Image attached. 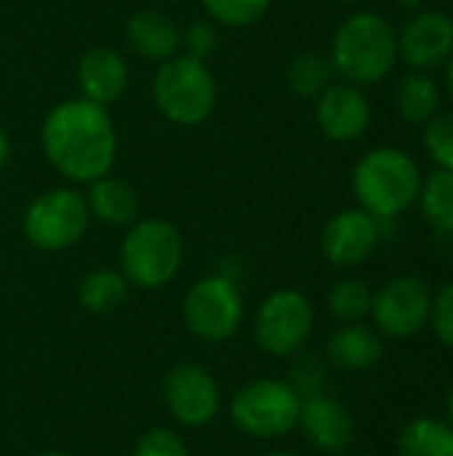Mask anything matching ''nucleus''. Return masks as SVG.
Wrapping results in <instances>:
<instances>
[{"mask_svg":"<svg viewBox=\"0 0 453 456\" xmlns=\"http://www.w3.org/2000/svg\"><path fill=\"white\" fill-rule=\"evenodd\" d=\"M40 147L51 168L75 184L112 174L117 160V134L107 107L83 96L51 107L40 126Z\"/></svg>","mask_w":453,"mask_h":456,"instance_id":"obj_1","label":"nucleus"},{"mask_svg":"<svg viewBox=\"0 0 453 456\" xmlns=\"http://www.w3.org/2000/svg\"><path fill=\"white\" fill-rule=\"evenodd\" d=\"M328 59L344 83L374 86L384 80L398 61V32L382 13H352L339 24Z\"/></svg>","mask_w":453,"mask_h":456,"instance_id":"obj_2","label":"nucleus"},{"mask_svg":"<svg viewBox=\"0 0 453 456\" xmlns=\"http://www.w3.org/2000/svg\"><path fill=\"white\" fill-rule=\"evenodd\" d=\"M422 190L419 163L398 147L366 152L352 171V192L374 219H395L411 208Z\"/></svg>","mask_w":453,"mask_h":456,"instance_id":"obj_3","label":"nucleus"},{"mask_svg":"<svg viewBox=\"0 0 453 456\" xmlns=\"http://www.w3.org/2000/svg\"><path fill=\"white\" fill-rule=\"evenodd\" d=\"M184 262L182 232L160 216L136 219L120 243V273L133 289L158 291L168 286Z\"/></svg>","mask_w":453,"mask_h":456,"instance_id":"obj_4","label":"nucleus"},{"mask_svg":"<svg viewBox=\"0 0 453 456\" xmlns=\"http://www.w3.org/2000/svg\"><path fill=\"white\" fill-rule=\"evenodd\" d=\"M216 77L208 61L176 53L158 64L152 77V102L160 115L182 128L200 126L216 110Z\"/></svg>","mask_w":453,"mask_h":456,"instance_id":"obj_5","label":"nucleus"},{"mask_svg":"<svg viewBox=\"0 0 453 456\" xmlns=\"http://www.w3.org/2000/svg\"><path fill=\"white\" fill-rule=\"evenodd\" d=\"M302 395L283 379H251L230 398V422L248 438H283L299 428Z\"/></svg>","mask_w":453,"mask_h":456,"instance_id":"obj_6","label":"nucleus"},{"mask_svg":"<svg viewBox=\"0 0 453 456\" xmlns=\"http://www.w3.org/2000/svg\"><path fill=\"white\" fill-rule=\"evenodd\" d=\"M91 214L85 195L75 187H53L29 200L21 216V232L37 251H67L83 240Z\"/></svg>","mask_w":453,"mask_h":456,"instance_id":"obj_7","label":"nucleus"},{"mask_svg":"<svg viewBox=\"0 0 453 456\" xmlns=\"http://www.w3.org/2000/svg\"><path fill=\"white\" fill-rule=\"evenodd\" d=\"M243 315V294L238 283L222 273L195 281L182 299V318L187 331L211 345L232 339L240 331Z\"/></svg>","mask_w":453,"mask_h":456,"instance_id":"obj_8","label":"nucleus"},{"mask_svg":"<svg viewBox=\"0 0 453 456\" xmlns=\"http://www.w3.org/2000/svg\"><path fill=\"white\" fill-rule=\"evenodd\" d=\"M315 313L310 299L296 289L267 294L254 313V342L272 358L299 355L312 337Z\"/></svg>","mask_w":453,"mask_h":456,"instance_id":"obj_9","label":"nucleus"},{"mask_svg":"<svg viewBox=\"0 0 453 456\" xmlns=\"http://www.w3.org/2000/svg\"><path fill=\"white\" fill-rule=\"evenodd\" d=\"M163 403L176 425L206 428L222 409V387L200 363H179L163 379Z\"/></svg>","mask_w":453,"mask_h":456,"instance_id":"obj_10","label":"nucleus"},{"mask_svg":"<svg viewBox=\"0 0 453 456\" xmlns=\"http://www.w3.org/2000/svg\"><path fill=\"white\" fill-rule=\"evenodd\" d=\"M433 310V294L425 281L400 275L387 281L371 302L376 329L390 339H409L425 329Z\"/></svg>","mask_w":453,"mask_h":456,"instance_id":"obj_11","label":"nucleus"},{"mask_svg":"<svg viewBox=\"0 0 453 456\" xmlns=\"http://www.w3.org/2000/svg\"><path fill=\"white\" fill-rule=\"evenodd\" d=\"M379 219H374L363 208H347L328 219L320 235L323 256L342 270L363 265L379 246Z\"/></svg>","mask_w":453,"mask_h":456,"instance_id":"obj_12","label":"nucleus"},{"mask_svg":"<svg viewBox=\"0 0 453 456\" xmlns=\"http://www.w3.org/2000/svg\"><path fill=\"white\" fill-rule=\"evenodd\" d=\"M318 128L334 142H355L371 123V102L360 86L331 83L315 102Z\"/></svg>","mask_w":453,"mask_h":456,"instance_id":"obj_13","label":"nucleus"},{"mask_svg":"<svg viewBox=\"0 0 453 456\" xmlns=\"http://www.w3.org/2000/svg\"><path fill=\"white\" fill-rule=\"evenodd\" d=\"M398 53L411 69H433L453 53V19L443 11L414 13L398 35Z\"/></svg>","mask_w":453,"mask_h":456,"instance_id":"obj_14","label":"nucleus"},{"mask_svg":"<svg viewBox=\"0 0 453 456\" xmlns=\"http://www.w3.org/2000/svg\"><path fill=\"white\" fill-rule=\"evenodd\" d=\"M299 428L310 446L323 454H344L355 441V422L350 409L328 395H312L302 401Z\"/></svg>","mask_w":453,"mask_h":456,"instance_id":"obj_15","label":"nucleus"},{"mask_svg":"<svg viewBox=\"0 0 453 456\" xmlns=\"http://www.w3.org/2000/svg\"><path fill=\"white\" fill-rule=\"evenodd\" d=\"M128 61L120 51L107 48V45H96L91 51H85L77 61V88L80 96L109 107L115 104L125 88H128Z\"/></svg>","mask_w":453,"mask_h":456,"instance_id":"obj_16","label":"nucleus"},{"mask_svg":"<svg viewBox=\"0 0 453 456\" xmlns=\"http://www.w3.org/2000/svg\"><path fill=\"white\" fill-rule=\"evenodd\" d=\"M382 358V337L363 323H344L326 342V361L342 374H360Z\"/></svg>","mask_w":453,"mask_h":456,"instance_id":"obj_17","label":"nucleus"},{"mask_svg":"<svg viewBox=\"0 0 453 456\" xmlns=\"http://www.w3.org/2000/svg\"><path fill=\"white\" fill-rule=\"evenodd\" d=\"M123 35L131 51L147 61L160 64L179 53V27L160 11H136L133 16H128Z\"/></svg>","mask_w":453,"mask_h":456,"instance_id":"obj_18","label":"nucleus"},{"mask_svg":"<svg viewBox=\"0 0 453 456\" xmlns=\"http://www.w3.org/2000/svg\"><path fill=\"white\" fill-rule=\"evenodd\" d=\"M85 203L91 219H99L101 224L109 227H128L139 219V195L136 190L112 174H104L88 184Z\"/></svg>","mask_w":453,"mask_h":456,"instance_id":"obj_19","label":"nucleus"},{"mask_svg":"<svg viewBox=\"0 0 453 456\" xmlns=\"http://www.w3.org/2000/svg\"><path fill=\"white\" fill-rule=\"evenodd\" d=\"M131 283L120 270L112 267H96L83 275L77 286V305L91 315H109L120 310L128 299Z\"/></svg>","mask_w":453,"mask_h":456,"instance_id":"obj_20","label":"nucleus"},{"mask_svg":"<svg viewBox=\"0 0 453 456\" xmlns=\"http://www.w3.org/2000/svg\"><path fill=\"white\" fill-rule=\"evenodd\" d=\"M395 104L398 112L414 123V126H425L438 115L441 107V88L438 83L422 72V69H411L400 77L398 91H395Z\"/></svg>","mask_w":453,"mask_h":456,"instance_id":"obj_21","label":"nucleus"},{"mask_svg":"<svg viewBox=\"0 0 453 456\" xmlns=\"http://www.w3.org/2000/svg\"><path fill=\"white\" fill-rule=\"evenodd\" d=\"M398 454L453 456V428L433 417L411 419L398 436Z\"/></svg>","mask_w":453,"mask_h":456,"instance_id":"obj_22","label":"nucleus"},{"mask_svg":"<svg viewBox=\"0 0 453 456\" xmlns=\"http://www.w3.org/2000/svg\"><path fill=\"white\" fill-rule=\"evenodd\" d=\"M334 75H336V72H334L328 56L315 53V51H304V53L294 56V59L288 61L286 83H288V88H291L296 96L318 99V96L334 83Z\"/></svg>","mask_w":453,"mask_h":456,"instance_id":"obj_23","label":"nucleus"},{"mask_svg":"<svg viewBox=\"0 0 453 456\" xmlns=\"http://www.w3.org/2000/svg\"><path fill=\"white\" fill-rule=\"evenodd\" d=\"M417 200L422 206L425 219L435 230L453 224V171L435 168L422 176V190Z\"/></svg>","mask_w":453,"mask_h":456,"instance_id":"obj_24","label":"nucleus"},{"mask_svg":"<svg viewBox=\"0 0 453 456\" xmlns=\"http://www.w3.org/2000/svg\"><path fill=\"white\" fill-rule=\"evenodd\" d=\"M371 302L374 291L358 278H344L328 291V313L342 323H360L371 315Z\"/></svg>","mask_w":453,"mask_h":456,"instance_id":"obj_25","label":"nucleus"},{"mask_svg":"<svg viewBox=\"0 0 453 456\" xmlns=\"http://www.w3.org/2000/svg\"><path fill=\"white\" fill-rule=\"evenodd\" d=\"M272 0H203L208 19L216 27H251L262 21Z\"/></svg>","mask_w":453,"mask_h":456,"instance_id":"obj_26","label":"nucleus"},{"mask_svg":"<svg viewBox=\"0 0 453 456\" xmlns=\"http://www.w3.org/2000/svg\"><path fill=\"white\" fill-rule=\"evenodd\" d=\"M219 48V29L211 19H195L179 29V51L190 59L208 61Z\"/></svg>","mask_w":453,"mask_h":456,"instance_id":"obj_27","label":"nucleus"},{"mask_svg":"<svg viewBox=\"0 0 453 456\" xmlns=\"http://www.w3.org/2000/svg\"><path fill=\"white\" fill-rule=\"evenodd\" d=\"M425 147L438 168L453 171V112H441L425 123Z\"/></svg>","mask_w":453,"mask_h":456,"instance_id":"obj_28","label":"nucleus"},{"mask_svg":"<svg viewBox=\"0 0 453 456\" xmlns=\"http://www.w3.org/2000/svg\"><path fill=\"white\" fill-rule=\"evenodd\" d=\"M131 456H190V449L171 428H152L133 444Z\"/></svg>","mask_w":453,"mask_h":456,"instance_id":"obj_29","label":"nucleus"},{"mask_svg":"<svg viewBox=\"0 0 453 456\" xmlns=\"http://www.w3.org/2000/svg\"><path fill=\"white\" fill-rule=\"evenodd\" d=\"M430 321H433L435 337H438L446 347H453V281L449 286H443L441 294L433 299Z\"/></svg>","mask_w":453,"mask_h":456,"instance_id":"obj_30","label":"nucleus"},{"mask_svg":"<svg viewBox=\"0 0 453 456\" xmlns=\"http://www.w3.org/2000/svg\"><path fill=\"white\" fill-rule=\"evenodd\" d=\"M323 385H326V369L315 358H299L294 363V390L302 398L323 395Z\"/></svg>","mask_w":453,"mask_h":456,"instance_id":"obj_31","label":"nucleus"},{"mask_svg":"<svg viewBox=\"0 0 453 456\" xmlns=\"http://www.w3.org/2000/svg\"><path fill=\"white\" fill-rule=\"evenodd\" d=\"M435 232H438V246H441L446 254H451L453 256V224H449V227H438Z\"/></svg>","mask_w":453,"mask_h":456,"instance_id":"obj_32","label":"nucleus"},{"mask_svg":"<svg viewBox=\"0 0 453 456\" xmlns=\"http://www.w3.org/2000/svg\"><path fill=\"white\" fill-rule=\"evenodd\" d=\"M443 80H446V88H449V96L453 99V53L446 59V72H443Z\"/></svg>","mask_w":453,"mask_h":456,"instance_id":"obj_33","label":"nucleus"},{"mask_svg":"<svg viewBox=\"0 0 453 456\" xmlns=\"http://www.w3.org/2000/svg\"><path fill=\"white\" fill-rule=\"evenodd\" d=\"M5 163H8V136H5L3 128H0V174H3V168H5Z\"/></svg>","mask_w":453,"mask_h":456,"instance_id":"obj_34","label":"nucleus"},{"mask_svg":"<svg viewBox=\"0 0 453 456\" xmlns=\"http://www.w3.org/2000/svg\"><path fill=\"white\" fill-rule=\"evenodd\" d=\"M422 3H425V0H398V5H400V8H409V11H419Z\"/></svg>","mask_w":453,"mask_h":456,"instance_id":"obj_35","label":"nucleus"},{"mask_svg":"<svg viewBox=\"0 0 453 456\" xmlns=\"http://www.w3.org/2000/svg\"><path fill=\"white\" fill-rule=\"evenodd\" d=\"M449 425L453 428V387L451 393H449Z\"/></svg>","mask_w":453,"mask_h":456,"instance_id":"obj_36","label":"nucleus"},{"mask_svg":"<svg viewBox=\"0 0 453 456\" xmlns=\"http://www.w3.org/2000/svg\"><path fill=\"white\" fill-rule=\"evenodd\" d=\"M35 456H72V454H67V452H43V454H35Z\"/></svg>","mask_w":453,"mask_h":456,"instance_id":"obj_37","label":"nucleus"},{"mask_svg":"<svg viewBox=\"0 0 453 456\" xmlns=\"http://www.w3.org/2000/svg\"><path fill=\"white\" fill-rule=\"evenodd\" d=\"M270 456H299V454H291V452H278V454H270Z\"/></svg>","mask_w":453,"mask_h":456,"instance_id":"obj_38","label":"nucleus"},{"mask_svg":"<svg viewBox=\"0 0 453 456\" xmlns=\"http://www.w3.org/2000/svg\"><path fill=\"white\" fill-rule=\"evenodd\" d=\"M336 3H352V0H336Z\"/></svg>","mask_w":453,"mask_h":456,"instance_id":"obj_39","label":"nucleus"},{"mask_svg":"<svg viewBox=\"0 0 453 456\" xmlns=\"http://www.w3.org/2000/svg\"><path fill=\"white\" fill-rule=\"evenodd\" d=\"M166 3H182V0H166Z\"/></svg>","mask_w":453,"mask_h":456,"instance_id":"obj_40","label":"nucleus"},{"mask_svg":"<svg viewBox=\"0 0 453 456\" xmlns=\"http://www.w3.org/2000/svg\"><path fill=\"white\" fill-rule=\"evenodd\" d=\"M358 456H374V454H358Z\"/></svg>","mask_w":453,"mask_h":456,"instance_id":"obj_41","label":"nucleus"}]
</instances>
